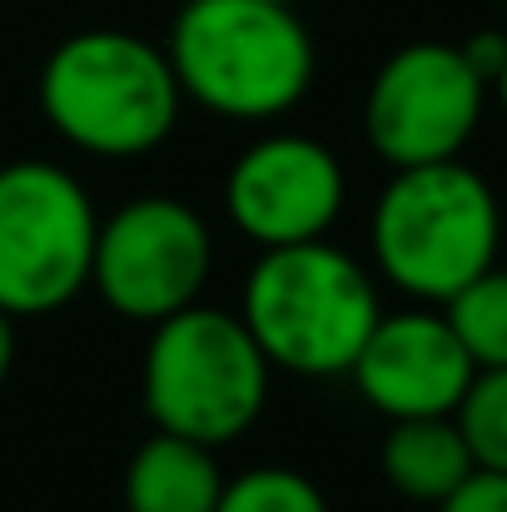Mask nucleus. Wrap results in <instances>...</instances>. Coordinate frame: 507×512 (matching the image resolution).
Instances as JSON below:
<instances>
[{
  "instance_id": "f257e3e1",
  "label": "nucleus",
  "mask_w": 507,
  "mask_h": 512,
  "mask_svg": "<svg viewBox=\"0 0 507 512\" xmlns=\"http://www.w3.org/2000/svg\"><path fill=\"white\" fill-rule=\"evenodd\" d=\"M165 55L184 100L239 125L289 115L319 70L299 10L269 0H184Z\"/></svg>"
},
{
  "instance_id": "f03ea898",
  "label": "nucleus",
  "mask_w": 507,
  "mask_h": 512,
  "mask_svg": "<svg viewBox=\"0 0 507 512\" xmlns=\"http://www.w3.org/2000/svg\"><path fill=\"white\" fill-rule=\"evenodd\" d=\"M40 110L50 130L95 160H140L179 120V80L165 45L135 30H75L40 65Z\"/></svg>"
},
{
  "instance_id": "7ed1b4c3",
  "label": "nucleus",
  "mask_w": 507,
  "mask_h": 512,
  "mask_svg": "<svg viewBox=\"0 0 507 512\" xmlns=\"http://www.w3.org/2000/svg\"><path fill=\"white\" fill-rule=\"evenodd\" d=\"M498 244V194L463 160L393 170L368 219L373 269L418 304H448L463 284L498 264Z\"/></svg>"
},
{
  "instance_id": "20e7f679",
  "label": "nucleus",
  "mask_w": 507,
  "mask_h": 512,
  "mask_svg": "<svg viewBox=\"0 0 507 512\" xmlns=\"http://www.w3.org/2000/svg\"><path fill=\"white\" fill-rule=\"evenodd\" d=\"M239 319L269 368L338 378L383 319L373 274L329 239L264 249L244 279Z\"/></svg>"
},
{
  "instance_id": "39448f33",
  "label": "nucleus",
  "mask_w": 507,
  "mask_h": 512,
  "mask_svg": "<svg viewBox=\"0 0 507 512\" xmlns=\"http://www.w3.org/2000/svg\"><path fill=\"white\" fill-rule=\"evenodd\" d=\"M150 329L140 378L150 423L204 448L244 438L269 403L274 373L244 319L214 304H189Z\"/></svg>"
},
{
  "instance_id": "423d86ee",
  "label": "nucleus",
  "mask_w": 507,
  "mask_h": 512,
  "mask_svg": "<svg viewBox=\"0 0 507 512\" xmlns=\"http://www.w3.org/2000/svg\"><path fill=\"white\" fill-rule=\"evenodd\" d=\"M100 214L50 160L0 165V314L40 319L90 289Z\"/></svg>"
},
{
  "instance_id": "0eeeda50",
  "label": "nucleus",
  "mask_w": 507,
  "mask_h": 512,
  "mask_svg": "<svg viewBox=\"0 0 507 512\" xmlns=\"http://www.w3.org/2000/svg\"><path fill=\"white\" fill-rule=\"evenodd\" d=\"M488 110L483 75L448 40H413L393 50L363 95V135L393 170L463 160Z\"/></svg>"
},
{
  "instance_id": "6e6552de",
  "label": "nucleus",
  "mask_w": 507,
  "mask_h": 512,
  "mask_svg": "<svg viewBox=\"0 0 507 512\" xmlns=\"http://www.w3.org/2000/svg\"><path fill=\"white\" fill-rule=\"evenodd\" d=\"M214 269L209 224L169 194H145L120 204L95 229L90 289L135 324H160L199 304Z\"/></svg>"
},
{
  "instance_id": "1a4fd4ad",
  "label": "nucleus",
  "mask_w": 507,
  "mask_h": 512,
  "mask_svg": "<svg viewBox=\"0 0 507 512\" xmlns=\"http://www.w3.org/2000/svg\"><path fill=\"white\" fill-rule=\"evenodd\" d=\"M343 165L314 135H264L254 140L224 179V209L244 239L259 249L329 239L343 214Z\"/></svg>"
},
{
  "instance_id": "9d476101",
  "label": "nucleus",
  "mask_w": 507,
  "mask_h": 512,
  "mask_svg": "<svg viewBox=\"0 0 507 512\" xmlns=\"http://www.w3.org/2000/svg\"><path fill=\"white\" fill-rule=\"evenodd\" d=\"M473 358L458 343L453 324L428 309L383 314L368 343L358 348L348 378L363 393L368 408H378L388 423L398 418H448L458 398L473 383Z\"/></svg>"
},
{
  "instance_id": "9b49d317",
  "label": "nucleus",
  "mask_w": 507,
  "mask_h": 512,
  "mask_svg": "<svg viewBox=\"0 0 507 512\" xmlns=\"http://www.w3.org/2000/svg\"><path fill=\"white\" fill-rule=\"evenodd\" d=\"M224 493V473L214 463V448L150 433L130 468H125V508L130 512H214Z\"/></svg>"
},
{
  "instance_id": "f8f14e48",
  "label": "nucleus",
  "mask_w": 507,
  "mask_h": 512,
  "mask_svg": "<svg viewBox=\"0 0 507 512\" xmlns=\"http://www.w3.org/2000/svg\"><path fill=\"white\" fill-rule=\"evenodd\" d=\"M378 468L388 478L393 493H403L408 503H428L438 508L478 463L453 423L448 418H398L388 423L383 433V448H378Z\"/></svg>"
},
{
  "instance_id": "ddd939ff",
  "label": "nucleus",
  "mask_w": 507,
  "mask_h": 512,
  "mask_svg": "<svg viewBox=\"0 0 507 512\" xmlns=\"http://www.w3.org/2000/svg\"><path fill=\"white\" fill-rule=\"evenodd\" d=\"M443 319L453 324L458 343L468 348L473 368H507V269L493 264L473 284H463L448 304Z\"/></svg>"
},
{
  "instance_id": "4468645a",
  "label": "nucleus",
  "mask_w": 507,
  "mask_h": 512,
  "mask_svg": "<svg viewBox=\"0 0 507 512\" xmlns=\"http://www.w3.org/2000/svg\"><path fill=\"white\" fill-rule=\"evenodd\" d=\"M453 423L478 468L507 473V368H478L453 408Z\"/></svg>"
},
{
  "instance_id": "2eb2a0df",
  "label": "nucleus",
  "mask_w": 507,
  "mask_h": 512,
  "mask_svg": "<svg viewBox=\"0 0 507 512\" xmlns=\"http://www.w3.org/2000/svg\"><path fill=\"white\" fill-rule=\"evenodd\" d=\"M214 512H329V498L299 468L269 463V468H249L239 478H224Z\"/></svg>"
},
{
  "instance_id": "dca6fc26",
  "label": "nucleus",
  "mask_w": 507,
  "mask_h": 512,
  "mask_svg": "<svg viewBox=\"0 0 507 512\" xmlns=\"http://www.w3.org/2000/svg\"><path fill=\"white\" fill-rule=\"evenodd\" d=\"M433 512H507V473L473 468Z\"/></svg>"
},
{
  "instance_id": "f3484780",
  "label": "nucleus",
  "mask_w": 507,
  "mask_h": 512,
  "mask_svg": "<svg viewBox=\"0 0 507 512\" xmlns=\"http://www.w3.org/2000/svg\"><path fill=\"white\" fill-rule=\"evenodd\" d=\"M458 50H463V60L483 75V85L493 90V80H498V70H503V60H507V35L503 30H478V35H468Z\"/></svg>"
},
{
  "instance_id": "a211bd4d",
  "label": "nucleus",
  "mask_w": 507,
  "mask_h": 512,
  "mask_svg": "<svg viewBox=\"0 0 507 512\" xmlns=\"http://www.w3.org/2000/svg\"><path fill=\"white\" fill-rule=\"evenodd\" d=\"M10 363H15V319L0 314V383L10 378Z\"/></svg>"
},
{
  "instance_id": "6ab92c4d",
  "label": "nucleus",
  "mask_w": 507,
  "mask_h": 512,
  "mask_svg": "<svg viewBox=\"0 0 507 512\" xmlns=\"http://www.w3.org/2000/svg\"><path fill=\"white\" fill-rule=\"evenodd\" d=\"M493 100H498V110L507 115V60H503V70H498V80H493V90H488Z\"/></svg>"
},
{
  "instance_id": "aec40b11",
  "label": "nucleus",
  "mask_w": 507,
  "mask_h": 512,
  "mask_svg": "<svg viewBox=\"0 0 507 512\" xmlns=\"http://www.w3.org/2000/svg\"><path fill=\"white\" fill-rule=\"evenodd\" d=\"M269 5H299V0H269Z\"/></svg>"
}]
</instances>
